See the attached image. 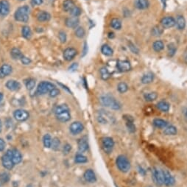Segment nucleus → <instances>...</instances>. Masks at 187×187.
<instances>
[{
	"label": "nucleus",
	"instance_id": "obj_1",
	"mask_svg": "<svg viewBox=\"0 0 187 187\" xmlns=\"http://www.w3.org/2000/svg\"><path fill=\"white\" fill-rule=\"evenodd\" d=\"M100 103L102 106L111 108L113 110H119L121 108V104L109 94L103 95L100 97Z\"/></svg>",
	"mask_w": 187,
	"mask_h": 187
},
{
	"label": "nucleus",
	"instance_id": "obj_2",
	"mask_svg": "<svg viewBox=\"0 0 187 187\" xmlns=\"http://www.w3.org/2000/svg\"><path fill=\"white\" fill-rule=\"evenodd\" d=\"M55 113L57 119L62 122H68L71 119L69 108L66 105H60L55 109Z\"/></svg>",
	"mask_w": 187,
	"mask_h": 187
},
{
	"label": "nucleus",
	"instance_id": "obj_3",
	"mask_svg": "<svg viewBox=\"0 0 187 187\" xmlns=\"http://www.w3.org/2000/svg\"><path fill=\"white\" fill-rule=\"evenodd\" d=\"M29 13L30 8L27 5L20 7L15 12V19L17 21H20V22H27L29 20Z\"/></svg>",
	"mask_w": 187,
	"mask_h": 187
},
{
	"label": "nucleus",
	"instance_id": "obj_4",
	"mask_svg": "<svg viewBox=\"0 0 187 187\" xmlns=\"http://www.w3.org/2000/svg\"><path fill=\"white\" fill-rule=\"evenodd\" d=\"M97 119L99 122L103 124H108V123L111 124L115 122V118L112 113L105 110H100L98 111Z\"/></svg>",
	"mask_w": 187,
	"mask_h": 187
},
{
	"label": "nucleus",
	"instance_id": "obj_5",
	"mask_svg": "<svg viewBox=\"0 0 187 187\" xmlns=\"http://www.w3.org/2000/svg\"><path fill=\"white\" fill-rule=\"evenodd\" d=\"M116 166L119 170L122 173H128L131 169V163L127 157L124 156H119L116 158Z\"/></svg>",
	"mask_w": 187,
	"mask_h": 187
},
{
	"label": "nucleus",
	"instance_id": "obj_6",
	"mask_svg": "<svg viewBox=\"0 0 187 187\" xmlns=\"http://www.w3.org/2000/svg\"><path fill=\"white\" fill-rule=\"evenodd\" d=\"M55 88L54 84L49 82L43 81L38 84L37 88V94H45L46 93H49L53 88Z\"/></svg>",
	"mask_w": 187,
	"mask_h": 187
},
{
	"label": "nucleus",
	"instance_id": "obj_7",
	"mask_svg": "<svg viewBox=\"0 0 187 187\" xmlns=\"http://www.w3.org/2000/svg\"><path fill=\"white\" fill-rule=\"evenodd\" d=\"M2 163L3 166L7 170H11L14 166L12 160V150H8L7 153L2 158Z\"/></svg>",
	"mask_w": 187,
	"mask_h": 187
},
{
	"label": "nucleus",
	"instance_id": "obj_8",
	"mask_svg": "<svg viewBox=\"0 0 187 187\" xmlns=\"http://www.w3.org/2000/svg\"><path fill=\"white\" fill-rule=\"evenodd\" d=\"M102 145L104 151L106 153H110L112 151L113 146H114V141L113 138L110 137H105L102 139Z\"/></svg>",
	"mask_w": 187,
	"mask_h": 187
},
{
	"label": "nucleus",
	"instance_id": "obj_9",
	"mask_svg": "<svg viewBox=\"0 0 187 187\" xmlns=\"http://www.w3.org/2000/svg\"><path fill=\"white\" fill-rule=\"evenodd\" d=\"M116 68L121 72H127L131 71V63L127 60H118L116 62Z\"/></svg>",
	"mask_w": 187,
	"mask_h": 187
},
{
	"label": "nucleus",
	"instance_id": "obj_10",
	"mask_svg": "<svg viewBox=\"0 0 187 187\" xmlns=\"http://www.w3.org/2000/svg\"><path fill=\"white\" fill-rule=\"evenodd\" d=\"M153 178H154V181L156 183L157 185L158 186H161L164 183L163 181V173L161 170L159 168H154L153 170Z\"/></svg>",
	"mask_w": 187,
	"mask_h": 187
},
{
	"label": "nucleus",
	"instance_id": "obj_11",
	"mask_svg": "<svg viewBox=\"0 0 187 187\" xmlns=\"http://www.w3.org/2000/svg\"><path fill=\"white\" fill-rule=\"evenodd\" d=\"M13 116L17 121L24 122L29 118V113L23 109H18L14 111Z\"/></svg>",
	"mask_w": 187,
	"mask_h": 187
},
{
	"label": "nucleus",
	"instance_id": "obj_12",
	"mask_svg": "<svg viewBox=\"0 0 187 187\" xmlns=\"http://www.w3.org/2000/svg\"><path fill=\"white\" fill-rule=\"evenodd\" d=\"M83 129H84V126L81 122H74L70 125V131L72 134H78V133H81Z\"/></svg>",
	"mask_w": 187,
	"mask_h": 187
},
{
	"label": "nucleus",
	"instance_id": "obj_13",
	"mask_svg": "<svg viewBox=\"0 0 187 187\" xmlns=\"http://www.w3.org/2000/svg\"><path fill=\"white\" fill-rule=\"evenodd\" d=\"M163 181H164V184L167 186H173L175 184V181L174 177L167 170H163Z\"/></svg>",
	"mask_w": 187,
	"mask_h": 187
},
{
	"label": "nucleus",
	"instance_id": "obj_14",
	"mask_svg": "<svg viewBox=\"0 0 187 187\" xmlns=\"http://www.w3.org/2000/svg\"><path fill=\"white\" fill-rule=\"evenodd\" d=\"M161 24L163 28H171L175 25V19L172 16H166L161 19Z\"/></svg>",
	"mask_w": 187,
	"mask_h": 187
},
{
	"label": "nucleus",
	"instance_id": "obj_15",
	"mask_svg": "<svg viewBox=\"0 0 187 187\" xmlns=\"http://www.w3.org/2000/svg\"><path fill=\"white\" fill-rule=\"evenodd\" d=\"M77 54H78V52L74 48H67L63 52V58L66 61H70L76 56Z\"/></svg>",
	"mask_w": 187,
	"mask_h": 187
},
{
	"label": "nucleus",
	"instance_id": "obj_16",
	"mask_svg": "<svg viewBox=\"0 0 187 187\" xmlns=\"http://www.w3.org/2000/svg\"><path fill=\"white\" fill-rule=\"evenodd\" d=\"M123 117H124V119L126 122V126L128 131L131 132V133H135L136 132V126L133 124V117L131 116H128V115H125Z\"/></svg>",
	"mask_w": 187,
	"mask_h": 187
},
{
	"label": "nucleus",
	"instance_id": "obj_17",
	"mask_svg": "<svg viewBox=\"0 0 187 187\" xmlns=\"http://www.w3.org/2000/svg\"><path fill=\"white\" fill-rule=\"evenodd\" d=\"M0 8H1V16H6L10 12V3L8 0L0 1Z\"/></svg>",
	"mask_w": 187,
	"mask_h": 187
},
{
	"label": "nucleus",
	"instance_id": "obj_18",
	"mask_svg": "<svg viewBox=\"0 0 187 187\" xmlns=\"http://www.w3.org/2000/svg\"><path fill=\"white\" fill-rule=\"evenodd\" d=\"M79 19L78 17H75V16H71V17H69L66 19V25L69 28H77L78 24H79Z\"/></svg>",
	"mask_w": 187,
	"mask_h": 187
},
{
	"label": "nucleus",
	"instance_id": "obj_19",
	"mask_svg": "<svg viewBox=\"0 0 187 187\" xmlns=\"http://www.w3.org/2000/svg\"><path fill=\"white\" fill-rule=\"evenodd\" d=\"M6 87L10 91H18L21 88V84L18 81L14 80H10L6 83Z\"/></svg>",
	"mask_w": 187,
	"mask_h": 187
},
{
	"label": "nucleus",
	"instance_id": "obj_20",
	"mask_svg": "<svg viewBox=\"0 0 187 187\" xmlns=\"http://www.w3.org/2000/svg\"><path fill=\"white\" fill-rule=\"evenodd\" d=\"M83 177H84L85 180L86 181L88 182V183H95L97 181V178L96 175H95V173H94L93 170H87L86 172H85L84 175H83Z\"/></svg>",
	"mask_w": 187,
	"mask_h": 187
},
{
	"label": "nucleus",
	"instance_id": "obj_21",
	"mask_svg": "<svg viewBox=\"0 0 187 187\" xmlns=\"http://www.w3.org/2000/svg\"><path fill=\"white\" fill-rule=\"evenodd\" d=\"M12 72V67L8 64H4L0 68V78H5Z\"/></svg>",
	"mask_w": 187,
	"mask_h": 187
},
{
	"label": "nucleus",
	"instance_id": "obj_22",
	"mask_svg": "<svg viewBox=\"0 0 187 187\" xmlns=\"http://www.w3.org/2000/svg\"><path fill=\"white\" fill-rule=\"evenodd\" d=\"M88 149V139L86 136L81 138V139L78 141V150L81 153L86 151Z\"/></svg>",
	"mask_w": 187,
	"mask_h": 187
},
{
	"label": "nucleus",
	"instance_id": "obj_23",
	"mask_svg": "<svg viewBox=\"0 0 187 187\" xmlns=\"http://www.w3.org/2000/svg\"><path fill=\"white\" fill-rule=\"evenodd\" d=\"M134 5L138 10H145L150 5L148 0H135Z\"/></svg>",
	"mask_w": 187,
	"mask_h": 187
},
{
	"label": "nucleus",
	"instance_id": "obj_24",
	"mask_svg": "<svg viewBox=\"0 0 187 187\" xmlns=\"http://www.w3.org/2000/svg\"><path fill=\"white\" fill-rule=\"evenodd\" d=\"M12 160L14 164H19L22 160L21 153L16 149L12 150Z\"/></svg>",
	"mask_w": 187,
	"mask_h": 187
},
{
	"label": "nucleus",
	"instance_id": "obj_25",
	"mask_svg": "<svg viewBox=\"0 0 187 187\" xmlns=\"http://www.w3.org/2000/svg\"><path fill=\"white\" fill-rule=\"evenodd\" d=\"M175 25L177 26V28L180 30H182L186 27V20L183 16H178L175 19Z\"/></svg>",
	"mask_w": 187,
	"mask_h": 187
},
{
	"label": "nucleus",
	"instance_id": "obj_26",
	"mask_svg": "<svg viewBox=\"0 0 187 187\" xmlns=\"http://www.w3.org/2000/svg\"><path fill=\"white\" fill-rule=\"evenodd\" d=\"M157 108L162 112H167L170 110V106L167 102L164 101V100H161V101L157 103Z\"/></svg>",
	"mask_w": 187,
	"mask_h": 187
},
{
	"label": "nucleus",
	"instance_id": "obj_27",
	"mask_svg": "<svg viewBox=\"0 0 187 187\" xmlns=\"http://www.w3.org/2000/svg\"><path fill=\"white\" fill-rule=\"evenodd\" d=\"M154 80V74L152 72H147L144 74L141 78V83L144 84H149L151 83Z\"/></svg>",
	"mask_w": 187,
	"mask_h": 187
},
{
	"label": "nucleus",
	"instance_id": "obj_28",
	"mask_svg": "<svg viewBox=\"0 0 187 187\" xmlns=\"http://www.w3.org/2000/svg\"><path fill=\"white\" fill-rule=\"evenodd\" d=\"M37 19L39 21H47L51 19V16L46 11H40L37 14Z\"/></svg>",
	"mask_w": 187,
	"mask_h": 187
},
{
	"label": "nucleus",
	"instance_id": "obj_29",
	"mask_svg": "<svg viewBox=\"0 0 187 187\" xmlns=\"http://www.w3.org/2000/svg\"><path fill=\"white\" fill-rule=\"evenodd\" d=\"M165 135H167V136H173V135H176L178 133V130L173 125H167L166 128H164V131H163Z\"/></svg>",
	"mask_w": 187,
	"mask_h": 187
},
{
	"label": "nucleus",
	"instance_id": "obj_30",
	"mask_svg": "<svg viewBox=\"0 0 187 187\" xmlns=\"http://www.w3.org/2000/svg\"><path fill=\"white\" fill-rule=\"evenodd\" d=\"M11 55L13 59L14 60H21V58L24 57L21 50L18 49V48H13V49L11 50Z\"/></svg>",
	"mask_w": 187,
	"mask_h": 187
},
{
	"label": "nucleus",
	"instance_id": "obj_31",
	"mask_svg": "<svg viewBox=\"0 0 187 187\" xmlns=\"http://www.w3.org/2000/svg\"><path fill=\"white\" fill-rule=\"evenodd\" d=\"M74 6V3L72 0H65L63 3V10L66 12H70Z\"/></svg>",
	"mask_w": 187,
	"mask_h": 187
},
{
	"label": "nucleus",
	"instance_id": "obj_32",
	"mask_svg": "<svg viewBox=\"0 0 187 187\" xmlns=\"http://www.w3.org/2000/svg\"><path fill=\"white\" fill-rule=\"evenodd\" d=\"M153 125L158 128H165L168 125V122L162 119H155L153 120Z\"/></svg>",
	"mask_w": 187,
	"mask_h": 187
},
{
	"label": "nucleus",
	"instance_id": "obj_33",
	"mask_svg": "<svg viewBox=\"0 0 187 187\" xmlns=\"http://www.w3.org/2000/svg\"><path fill=\"white\" fill-rule=\"evenodd\" d=\"M101 52L104 55L106 56H111L113 53V49H111V46H108V44L103 45V46H102L101 48Z\"/></svg>",
	"mask_w": 187,
	"mask_h": 187
},
{
	"label": "nucleus",
	"instance_id": "obj_34",
	"mask_svg": "<svg viewBox=\"0 0 187 187\" xmlns=\"http://www.w3.org/2000/svg\"><path fill=\"white\" fill-rule=\"evenodd\" d=\"M100 75H101V78L103 80H104V81H107V80L111 78V74H110L108 69L106 67L101 68L100 70Z\"/></svg>",
	"mask_w": 187,
	"mask_h": 187
},
{
	"label": "nucleus",
	"instance_id": "obj_35",
	"mask_svg": "<svg viewBox=\"0 0 187 187\" xmlns=\"http://www.w3.org/2000/svg\"><path fill=\"white\" fill-rule=\"evenodd\" d=\"M21 33H22V36L27 39L30 38L32 36V32L30 27L28 26H24L21 30Z\"/></svg>",
	"mask_w": 187,
	"mask_h": 187
},
{
	"label": "nucleus",
	"instance_id": "obj_36",
	"mask_svg": "<svg viewBox=\"0 0 187 187\" xmlns=\"http://www.w3.org/2000/svg\"><path fill=\"white\" fill-rule=\"evenodd\" d=\"M144 97L146 101L147 102H153L154 100H156L158 97V94L156 92H150L147 93L144 95Z\"/></svg>",
	"mask_w": 187,
	"mask_h": 187
},
{
	"label": "nucleus",
	"instance_id": "obj_37",
	"mask_svg": "<svg viewBox=\"0 0 187 187\" xmlns=\"http://www.w3.org/2000/svg\"><path fill=\"white\" fill-rule=\"evenodd\" d=\"M153 48L155 51L158 52H161V50L163 49V48H164V44H163V41H156L153 43Z\"/></svg>",
	"mask_w": 187,
	"mask_h": 187
},
{
	"label": "nucleus",
	"instance_id": "obj_38",
	"mask_svg": "<svg viewBox=\"0 0 187 187\" xmlns=\"http://www.w3.org/2000/svg\"><path fill=\"white\" fill-rule=\"evenodd\" d=\"M52 141V139L51 136H50L49 134L45 135L44 136V138H43V142H44V145L45 147L46 148L51 147Z\"/></svg>",
	"mask_w": 187,
	"mask_h": 187
},
{
	"label": "nucleus",
	"instance_id": "obj_39",
	"mask_svg": "<svg viewBox=\"0 0 187 187\" xmlns=\"http://www.w3.org/2000/svg\"><path fill=\"white\" fill-rule=\"evenodd\" d=\"M25 86L28 90H33L36 86V81L33 78H29L25 81Z\"/></svg>",
	"mask_w": 187,
	"mask_h": 187
},
{
	"label": "nucleus",
	"instance_id": "obj_40",
	"mask_svg": "<svg viewBox=\"0 0 187 187\" xmlns=\"http://www.w3.org/2000/svg\"><path fill=\"white\" fill-rule=\"evenodd\" d=\"M111 26L115 30H120L122 28V22L119 19H113L111 21Z\"/></svg>",
	"mask_w": 187,
	"mask_h": 187
},
{
	"label": "nucleus",
	"instance_id": "obj_41",
	"mask_svg": "<svg viewBox=\"0 0 187 187\" xmlns=\"http://www.w3.org/2000/svg\"><path fill=\"white\" fill-rule=\"evenodd\" d=\"M117 89H118L119 92V93L124 94V93L128 91V86L126 84V83H124V82H121V83H119L118 84Z\"/></svg>",
	"mask_w": 187,
	"mask_h": 187
},
{
	"label": "nucleus",
	"instance_id": "obj_42",
	"mask_svg": "<svg viewBox=\"0 0 187 187\" xmlns=\"http://www.w3.org/2000/svg\"><path fill=\"white\" fill-rule=\"evenodd\" d=\"M163 33V28L160 26H155L152 29V35L153 36H160Z\"/></svg>",
	"mask_w": 187,
	"mask_h": 187
},
{
	"label": "nucleus",
	"instance_id": "obj_43",
	"mask_svg": "<svg viewBox=\"0 0 187 187\" xmlns=\"http://www.w3.org/2000/svg\"><path fill=\"white\" fill-rule=\"evenodd\" d=\"M168 49V55L170 57H173L175 55V52H176V46L173 43H170L168 44L167 46Z\"/></svg>",
	"mask_w": 187,
	"mask_h": 187
},
{
	"label": "nucleus",
	"instance_id": "obj_44",
	"mask_svg": "<svg viewBox=\"0 0 187 187\" xmlns=\"http://www.w3.org/2000/svg\"><path fill=\"white\" fill-rule=\"evenodd\" d=\"M75 162L78 163H86L88 161L87 158L86 156H84L82 154H78L76 156H75V159H74Z\"/></svg>",
	"mask_w": 187,
	"mask_h": 187
},
{
	"label": "nucleus",
	"instance_id": "obj_45",
	"mask_svg": "<svg viewBox=\"0 0 187 187\" xmlns=\"http://www.w3.org/2000/svg\"><path fill=\"white\" fill-rule=\"evenodd\" d=\"M75 36H77L78 38H82L84 37L85 36V30L82 27H78L75 30Z\"/></svg>",
	"mask_w": 187,
	"mask_h": 187
},
{
	"label": "nucleus",
	"instance_id": "obj_46",
	"mask_svg": "<svg viewBox=\"0 0 187 187\" xmlns=\"http://www.w3.org/2000/svg\"><path fill=\"white\" fill-rule=\"evenodd\" d=\"M9 174L7 173H3L0 174V185H3L9 181Z\"/></svg>",
	"mask_w": 187,
	"mask_h": 187
},
{
	"label": "nucleus",
	"instance_id": "obj_47",
	"mask_svg": "<svg viewBox=\"0 0 187 187\" xmlns=\"http://www.w3.org/2000/svg\"><path fill=\"white\" fill-rule=\"evenodd\" d=\"M60 140L58 139V138H54L52 139V148L54 150H58L60 147Z\"/></svg>",
	"mask_w": 187,
	"mask_h": 187
},
{
	"label": "nucleus",
	"instance_id": "obj_48",
	"mask_svg": "<svg viewBox=\"0 0 187 187\" xmlns=\"http://www.w3.org/2000/svg\"><path fill=\"white\" fill-rule=\"evenodd\" d=\"M70 13H71L72 16L78 17V16H79L81 14V9L80 8H78V7L74 6V8H73V9L70 11Z\"/></svg>",
	"mask_w": 187,
	"mask_h": 187
},
{
	"label": "nucleus",
	"instance_id": "obj_49",
	"mask_svg": "<svg viewBox=\"0 0 187 187\" xmlns=\"http://www.w3.org/2000/svg\"><path fill=\"white\" fill-rule=\"evenodd\" d=\"M58 37H59L60 41H61V43H65L66 41V39H67V37H66V35L64 32L61 31L58 34Z\"/></svg>",
	"mask_w": 187,
	"mask_h": 187
},
{
	"label": "nucleus",
	"instance_id": "obj_50",
	"mask_svg": "<svg viewBox=\"0 0 187 187\" xmlns=\"http://www.w3.org/2000/svg\"><path fill=\"white\" fill-rule=\"evenodd\" d=\"M128 46H129L130 49H131V51L132 52L135 53V54H138V52H139V50H138L137 48H136V46H135V45L133 44V43L129 42L128 43Z\"/></svg>",
	"mask_w": 187,
	"mask_h": 187
},
{
	"label": "nucleus",
	"instance_id": "obj_51",
	"mask_svg": "<svg viewBox=\"0 0 187 187\" xmlns=\"http://www.w3.org/2000/svg\"><path fill=\"white\" fill-rule=\"evenodd\" d=\"M59 93H60L59 90H58V88H55L49 92V96L51 97H57L58 94H59Z\"/></svg>",
	"mask_w": 187,
	"mask_h": 187
},
{
	"label": "nucleus",
	"instance_id": "obj_52",
	"mask_svg": "<svg viewBox=\"0 0 187 187\" xmlns=\"http://www.w3.org/2000/svg\"><path fill=\"white\" fill-rule=\"evenodd\" d=\"M71 145L69 144H66L64 146V147H63V153H64L65 155L68 154V153L71 151Z\"/></svg>",
	"mask_w": 187,
	"mask_h": 187
},
{
	"label": "nucleus",
	"instance_id": "obj_53",
	"mask_svg": "<svg viewBox=\"0 0 187 187\" xmlns=\"http://www.w3.org/2000/svg\"><path fill=\"white\" fill-rule=\"evenodd\" d=\"M21 63L24 65H29L30 63H31V60L29 58H27V57H25V56H24L22 58H21Z\"/></svg>",
	"mask_w": 187,
	"mask_h": 187
},
{
	"label": "nucleus",
	"instance_id": "obj_54",
	"mask_svg": "<svg viewBox=\"0 0 187 187\" xmlns=\"http://www.w3.org/2000/svg\"><path fill=\"white\" fill-rule=\"evenodd\" d=\"M5 147V142L4 139L0 138V151H3Z\"/></svg>",
	"mask_w": 187,
	"mask_h": 187
},
{
	"label": "nucleus",
	"instance_id": "obj_55",
	"mask_svg": "<svg viewBox=\"0 0 187 187\" xmlns=\"http://www.w3.org/2000/svg\"><path fill=\"white\" fill-rule=\"evenodd\" d=\"M32 1H33V3L34 5H41L43 3V1H44V0H32Z\"/></svg>",
	"mask_w": 187,
	"mask_h": 187
},
{
	"label": "nucleus",
	"instance_id": "obj_56",
	"mask_svg": "<svg viewBox=\"0 0 187 187\" xmlns=\"http://www.w3.org/2000/svg\"><path fill=\"white\" fill-rule=\"evenodd\" d=\"M77 68H78V63H73V64L69 67V70L74 71V70L77 69Z\"/></svg>",
	"mask_w": 187,
	"mask_h": 187
},
{
	"label": "nucleus",
	"instance_id": "obj_57",
	"mask_svg": "<svg viewBox=\"0 0 187 187\" xmlns=\"http://www.w3.org/2000/svg\"><path fill=\"white\" fill-rule=\"evenodd\" d=\"M108 38H114V33L111 32V33H108Z\"/></svg>",
	"mask_w": 187,
	"mask_h": 187
},
{
	"label": "nucleus",
	"instance_id": "obj_58",
	"mask_svg": "<svg viewBox=\"0 0 187 187\" xmlns=\"http://www.w3.org/2000/svg\"><path fill=\"white\" fill-rule=\"evenodd\" d=\"M2 123L1 120H0V133L2 132Z\"/></svg>",
	"mask_w": 187,
	"mask_h": 187
},
{
	"label": "nucleus",
	"instance_id": "obj_59",
	"mask_svg": "<svg viewBox=\"0 0 187 187\" xmlns=\"http://www.w3.org/2000/svg\"><path fill=\"white\" fill-rule=\"evenodd\" d=\"M2 99H3V94L1 92H0V102L2 100Z\"/></svg>",
	"mask_w": 187,
	"mask_h": 187
},
{
	"label": "nucleus",
	"instance_id": "obj_60",
	"mask_svg": "<svg viewBox=\"0 0 187 187\" xmlns=\"http://www.w3.org/2000/svg\"><path fill=\"white\" fill-rule=\"evenodd\" d=\"M27 187H33V186H32L31 184H30V185H28V186H27Z\"/></svg>",
	"mask_w": 187,
	"mask_h": 187
},
{
	"label": "nucleus",
	"instance_id": "obj_61",
	"mask_svg": "<svg viewBox=\"0 0 187 187\" xmlns=\"http://www.w3.org/2000/svg\"><path fill=\"white\" fill-rule=\"evenodd\" d=\"M0 15H1V8H0Z\"/></svg>",
	"mask_w": 187,
	"mask_h": 187
},
{
	"label": "nucleus",
	"instance_id": "obj_62",
	"mask_svg": "<svg viewBox=\"0 0 187 187\" xmlns=\"http://www.w3.org/2000/svg\"><path fill=\"white\" fill-rule=\"evenodd\" d=\"M21 1H23V0H21Z\"/></svg>",
	"mask_w": 187,
	"mask_h": 187
},
{
	"label": "nucleus",
	"instance_id": "obj_63",
	"mask_svg": "<svg viewBox=\"0 0 187 187\" xmlns=\"http://www.w3.org/2000/svg\"><path fill=\"white\" fill-rule=\"evenodd\" d=\"M149 187H151V186H149Z\"/></svg>",
	"mask_w": 187,
	"mask_h": 187
}]
</instances>
